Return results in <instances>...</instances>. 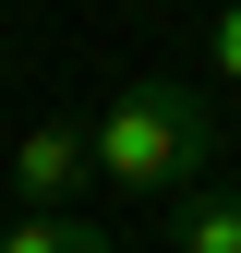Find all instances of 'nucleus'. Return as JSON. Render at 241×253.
<instances>
[{
	"label": "nucleus",
	"instance_id": "2",
	"mask_svg": "<svg viewBox=\"0 0 241 253\" xmlns=\"http://www.w3.org/2000/svg\"><path fill=\"white\" fill-rule=\"evenodd\" d=\"M97 181V157H84V121H37V133L12 145V193L24 217H73V193Z\"/></svg>",
	"mask_w": 241,
	"mask_h": 253
},
{
	"label": "nucleus",
	"instance_id": "3",
	"mask_svg": "<svg viewBox=\"0 0 241 253\" xmlns=\"http://www.w3.org/2000/svg\"><path fill=\"white\" fill-rule=\"evenodd\" d=\"M169 253H241V193H181L169 205Z\"/></svg>",
	"mask_w": 241,
	"mask_h": 253
},
{
	"label": "nucleus",
	"instance_id": "4",
	"mask_svg": "<svg viewBox=\"0 0 241 253\" xmlns=\"http://www.w3.org/2000/svg\"><path fill=\"white\" fill-rule=\"evenodd\" d=\"M0 253H120L97 217H12V229H0Z\"/></svg>",
	"mask_w": 241,
	"mask_h": 253
},
{
	"label": "nucleus",
	"instance_id": "5",
	"mask_svg": "<svg viewBox=\"0 0 241 253\" xmlns=\"http://www.w3.org/2000/svg\"><path fill=\"white\" fill-rule=\"evenodd\" d=\"M205 60H217V73L241 84V0H217V24H205Z\"/></svg>",
	"mask_w": 241,
	"mask_h": 253
},
{
	"label": "nucleus",
	"instance_id": "1",
	"mask_svg": "<svg viewBox=\"0 0 241 253\" xmlns=\"http://www.w3.org/2000/svg\"><path fill=\"white\" fill-rule=\"evenodd\" d=\"M217 97L181 73H120L109 109L84 121V157H97V181H120V193H193L205 157H217Z\"/></svg>",
	"mask_w": 241,
	"mask_h": 253
},
{
	"label": "nucleus",
	"instance_id": "6",
	"mask_svg": "<svg viewBox=\"0 0 241 253\" xmlns=\"http://www.w3.org/2000/svg\"><path fill=\"white\" fill-rule=\"evenodd\" d=\"M229 157H241V133H229ZM229 193H241V181H229Z\"/></svg>",
	"mask_w": 241,
	"mask_h": 253
}]
</instances>
